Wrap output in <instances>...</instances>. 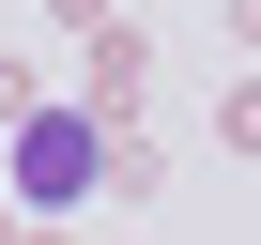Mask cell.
<instances>
[{
    "instance_id": "obj_1",
    "label": "cell",
    "mask_w": 261,
    "mask_h": 245,
    "mask_svg": "<svg viewBox=\"0 0 261 245\" xmlns=\"http://www.w3.org/2000/svg\"><path fill=\"white\" fill-rule=\"evenodd\" d=\"M92 184V122H31L16 138V199H77Z\"/></svg>"
}]
</instances>
